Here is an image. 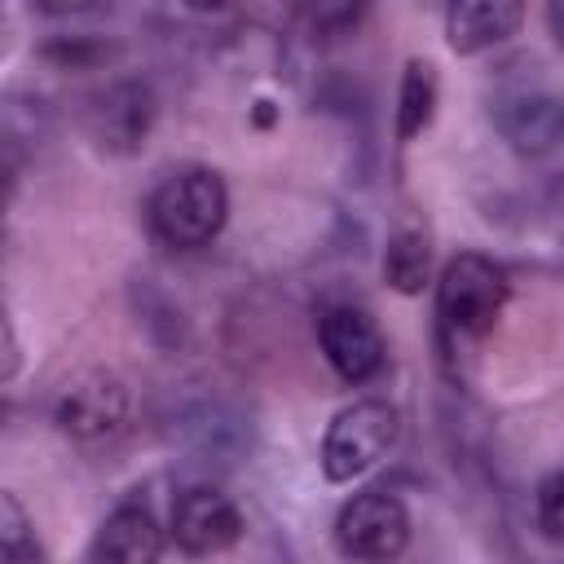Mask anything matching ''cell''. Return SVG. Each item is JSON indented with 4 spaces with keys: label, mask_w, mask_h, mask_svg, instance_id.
Segmentation results:
<instances>
[{
    "label": "cell",
    "mask_w": 564,
    "mask_h": 564,
    "mask_svg": "<svg viewBox=\"0 0 564 564\" xmlns=\"http://www.w3.org/2000/svg\"><path fill=\"white\" fill-rule=\"evenodd\" d=\"M229 216V189L212 167H181L150 194V229L163 247H207Z\"/></svg>",
    "instance_id": "6da1fadb"
},
{
    "label": "cell",
    "mask_w": 564,
    "mask_h": 564,
    "mask_svg": "<svg viewBox=\"0 0 564 564\" xmlns=\"http://www.w3.org/2000/svg\"><path fill=\"white\" fill-rule=\"evenodd\" d=\"M397 432H401L397 405L379 397L344 405L322 436V476L330 485H352L357 476H366L388 458V449L397 445Z\"/></svg>",
    "instance_id": "7a4b0ae2"
},
{
    "label": "cell",
    "mask_w": 564,
    "mask_h": 564,
    "mask_svg": "<svg viewBox=\"0 0 564 564\" xmlns=\"http://www.w3.org/2000/svg\"><path fill=\"white\" fill-rule=\"evenodd\" d=\"M507 295L511 282L502 264H494L480 251H458L436 282V313L454 335H485L494 330Z\"/></svg>",
    "instance_id": "3957f363"
},
{
    "label": "cell",
    "mask_w": 564,
    "mask_h": 564,
    "mask_svg": "<svg viewBox=\"0 0 564 564\" xmlns=\"http://www.w3.org/2000/svg\"><path fill=\"white\" fill-rule=\"evenodd\" d=\"M410 542V511L388 489L352 494L335 516V546L357 564H388Z\"/></svg>",
    "instance_id": "277c9868"
},
{
    "label": "cell",
    "mask_w": 564,
    "mask_h": 564,
    "mask_svg": "<svg viewBox=\"0 0 564 564\" xmlns=\"http://www.w3.org/2000/svg\"><path fill=\"white\" fill-rule=\"evenodd\" d=\"M317 348L326 357V366L344 379V383H366L383 370L388 344L383 330L375 326V317L357 304H330L317 317Z\"/></svg>",
    "instance_id": "5b68a950"
},
{
    "label": "cell",
    "mask_w": 564,
    "mask_h": 564,
    "mask_svg": "<svg viewBox=\"0 0 564 564\" xmlns=\"http://www.w3.org/2000/svg\"><path fill=\"white\" fill-rule=\"evenodd\" d=\"M167 529L185 555H220L242 538V511L234 507L229 494H220L212 485H194V489L176 494Z\"/></svg>",
    "instance_id": "8992f818"
},
{
    "label": "cell",
    "mask_w": 564,
    "mask_h": 564,
    "mask_svg": "<svg viewBox=\"0 0 564 564\" xmlns=\"http://www.w3.org/2000/svg\"><path fill=\"white\" fill-rule=\"evenodd\" d=\"M53 419L66 436L75 441H101V436H115L128 419V388L119 375H106V370H93L84 379H75L57 405H53Z\"/></svg>",
    "instance_id": "52a82bcc"
},
{
    "label": "cell",
    "mask_w": 564,
    "mask_h": 564,
    "mask_svg": "<svg viewBox=\"0 0 564 564\" xmlns=\"http://www.w3.org/2000/svg\"><path fill=\"white\" fill-rule=\"evenodd\" d=\"M498 132L524 159H551V154H560L564 150V97L524 93V97L502 101Z\"/></svg>",
    "instance_id": "ba28073f"
},
{
    "label": "cell",
    "mask_w": 564,
    "mask_h": 564,
    "mask_svg": "<svg viewBox=\"0 0 564 564\" xmlns=\"http://www.w3.org/2000/svg\"><path fill=\"white\" fill-rule=\"evenodd\" d=\"M159 555H163V529L141 502L115 507L93 538V564H159Z\"/></svg>",
    "instance_id": "9c48e42d"
},
{
    "label": "cell",
    "mask_w": 564,
    "mask_h": 564,
    "mask_svg": "<svg viewBox=\"0 0 564 564\" xmlns=\"http://www.w3.org/2000/svg\"><path fill=\"white\" fill-rule=\"evenodd\" d=\"M524 22V9L516 0H458L445 9V40L454 53H480L516 35Z\"/></svg>",
    "instance_id": "30bf717a"
},
{
    "label": "cell",
    "mask_w": 564,
    "mask_h": 564,
    "mask_svg": "<svg viewBox=\"0 0 564 564\" xmlns=\"http://www.w3.org/2000/svg\"><path fill=\"white\" fill-rule=\"evenodd\" d=\"M150 119H154V97L137 79L110 84L93 110V128H97L101 145H110V150H137L150 132Z\"/></svg>",
    "instance_id": "8fae6325"
},
{
    "label": "cell",
    "mask_w": 564,
    "mask_h": 564,
    "mask_svg": "<svg viewBox=\"0 0 564 564\" xmlns=\"http://www.w3.org/2000/svg\"><path fill=\"white\" fill-rule=\"evenodd\" d=\"M432 269V247L423 229H397L383 247V282L401 295H419Z\"/></svg>",
    "instance_id": "7c38bea8"
},
{
    "label": "cell",
    "mask_w": 564,
    "mask_h": 564,
    "mask_svg": "<svg viewBox=\"0 0 564 564\" xmlns=\"http://www.w3.org/2000/svg\"><path fill=\"white\" fill-rule=\"evenodd\" d=\"M436 115V70L427 62H405L397 93V141H414Z\"/></svg>",
    "instance_id": "4fadbf2b"
},
{
    "label": "cell",
    "mask_w": 564,
    "mask_h": 564,
    "mask_svg": "<svg viewBox=\"0 0 564 564\" xmlns=\"http://www.w3.org/2000/svg\"><path fill=\"white\" fill-rule=\"evenodd\" d=\"M0 551H4V564H48L44 546L35 542V529L13 494H0Z\"/></svg>",
    "instance_id": "5bb4252c"
},
{
    "label": "cell",
    "mask_w": 564,
    "mask_h": 564,
    "mask_svg": "<svg viewBox=\"0 0 564 564\" xmlns=\"http://www.w3.org/2000/svg\"><path fill=\"white\" fill-rule=\"evenodd\" d=\"M533 511H538V529H542L551 542H564V471H555V476H546V480L538 485Z\"/></svg>",
    "instance_id": "9a60e30c"
},
{
    "label": "cell",
    "mask_w": 564,
    "mask_h": 564,
    "mask_svg": "<svg viewBox=\"0 0 564 564\" xmlns=\"http://www.w3.org/2000/svg\"><path fill=\"white\" fill-rule=\"evenodd\" d=\"M18 375V335H13V322L4 317V379Z\"/></svg>",
    "instance_id": "2e32d148"
},
{
    "label": "cell",
    "mask_w": 564,
    "mask_h": 564,
    "mask_svg": "<svg viewBox=\"0 0 564 564\" xmlns=\"http://www.w3.org/2000/svg\"><path fill=\"white\" fill-rule=\"evenodd\" d=\"M546 22H551V31H555V40H560V48H564V0L546 4Z\"/></svg>",
    "instance_id": "e0dca14e"
}]
</instances>
